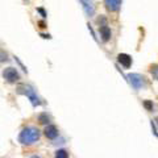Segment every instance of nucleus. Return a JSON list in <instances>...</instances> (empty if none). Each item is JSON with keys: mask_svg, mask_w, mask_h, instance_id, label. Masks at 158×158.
<instances>
[{"mask_svg": "<svg viewBox=\"0 0 158 158\" xmlns=\"http://www.w3.org/2000/svg\"><path fill=\"white\" fill-rule=\"evenodd\" d=\"M117 59H119V62H120L124 67H129L132 65V58L129 57L128 54H119Z\"/></svg>", "mask_w": 158, "mask_h": 158, "instance_id": "nucleus-8", "label": "nucleus"}, {"mask_svg": "<svg viewBox=\"0 0 158 158\" xmlns=\"http://www.w3.org/2000/svg\"><path fill=\"white\" fill-rule=\"evenodd\" d=\"M38 121H40V124H49L50 119L47 116V113H41L38 116Z\"/></svg>", "mask_w": 158, "mask_h": 158, "instance_id": "nucleus-10", "label": "nucleus"}, {"mask_svg": "<svg viewBox=\"0 0 158 158\" xmlns=\"http://www.w3.org/2000/svg\"><path fill=\"white\" fill-rule=\"evenodd\" d=\"M3 77L7 79L9 83H15V82H17L20 79L19 73L16 71V69H13V67H8V69H5L4 73H3Z\"/></svg>", "mask_w": 158, "mask_h": 158, "instance_id": "nucleus-2", "label": "nucleus"}, {"mask_svg": "<svg viewBox=\"0 0 158 158\" xmlns=\"http://www.w3.org/2000/svg\"><path fill=\"white\" fill-rule=\"evenodd\" d=\"M100 34H101V37H103L104 41H108L109 37H111V29L104 25V27L100 28Z\"/></svg>", "mask_w": 158, "mask_h": 158, "instance_id": "nucleus-9", "label": "nucleus"}, {"mask_svg": "<svg viewBox=\"0 0 158 158\" xmlns=\"http://www.w3.org/2000/svg\"><path fill=\"white\" fill-rule=\"evenodd\" d=\"M21 88H24V90H25L24 94L30 99V101L33 103V106H38V104H40V99H38L37 95L34 94V90H33L32 87H29V86H22Z\"/></svg>", "mask_w": 158, "mask_h": 158, "instance_id": "nucleus-3", "label": "nucleus"}, {"mask_svg": "<svg viewBox=\"0 0 158 158\" xmlns=\"http://www.w3.org/2000/svg\"><path fill=\"white\" fill-rule=\"evenodd\" d=\"M30 158H41V157H38V156H32Z\"/></svg>", "mask_w": 158, "mask_h": 158, "instance_id": "nucleus-13", "label": "nucleus"}, {"mask_svg": "<svg viewBox=\"0 0 158 158\" xmlns=\"http://www.w3.org/2000/svg\"><path fill=\"white\" fill-rule=\"evenodd\" d=\"M128 78H129V82H131V84L133 86V88L140 90L141 87L144 86V78L141 77L140 74H131Z\"/></svg>", "mask_w": 158, "mask_h": 158, "instance_id": "nucleus-4", "label": "nucleus"}, {"mask_svg": "<svg viewBox=\"0 0 158 158\" xmlns=\"http://www.w3.org/2000/svg\"><path fill=\"white\" fill-rule=\"evenodd\" d=\"M104 1H106L107 8H108L111 12L119 11V8H120V5H121V0H104Z\"/></svg>", "mask_w": 158, "mask_h": 158, "instance_id": "nucleus-7", "label": "nucleus"}, {"mask_svg": "<svg viewBox=\"0 0 158 158\" xmlns=\"http://www.w3.org/2000/svg\"><path fill=\"white\" fill-rule=\"evenodd\" d=\"M44 133L49 140H54V138L58 137V129H57L55 125H46Z\"/></svg>", "mask_w": 158, "mask_h": 158, "instance_id": "nucleus-5", "label": "nucleus"}, {"mask_svg": "<svg viewBox=\"0 0 158 158\" xmlns=\"http://www.w3.org/2000/svg\"><path fill=\"white\" fill-rule=\"evenodd\" d=\"M55 158H69V153L63 149H59L55 152Z\"/></svg>", "mask_w": 158, "mask_h": 158, "instance_id": "nucleus-11", "label": "nucleus"}, {"mask_svg": "<svg viewBox=\"0 0 158 158\" xmlns=\"http://www.w3.org/2000/svg\"><path fill=\"white\" fill-rule=\"evenodd\" d=\"M80 3L83 4V8L86 11V13L88 16H92L95 12V7H94V3L92 0H80Z\"/></svg>", "mask_w": 158, "mask_h": 158, "instance_id": "nucleus-6", "label": "nucleus"}, {"mask_svg": "<svg viewBox=\"0 0 158 158\" xmlns=\"http://www.w3.org/2000/svg\"><path fill=\"white\" fill-rule=\"evenodd\" d=\"M40 138V131L34 126H27L21 131L20 133V142L24 144V145H32V144L37 142Z\"/></svg>", "mask_w": 158, "mask_h": 158, "instance_id": "nucleus-1", "label": "nucleus"}, {"mask_svg": "<svg viewBox=\"0 0 158 158\" xmlns=\"http://www.w3.org/2000/svg\"><path fill=\"white\" fill-rule=\"evenodd\" d=\"M144 106H145L148 109H152V108H153V104H152L150 101H145V103H144Z\"/></svg>", "mask_w": 158, "mask_h": 158, "instance_id": "nucleus-12", "label": "nucleus"}]
</instances>
